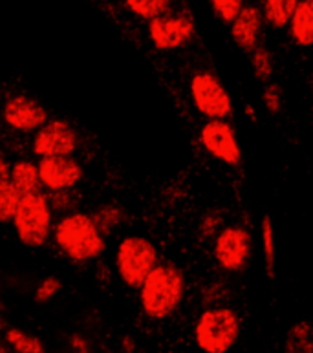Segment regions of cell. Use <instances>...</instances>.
<instances>
[{
  "instance_id": "52a82bcc",
  "label": "cell",
  "mask_w": 313,
  "mask_h": 353,
  "mask_svg": "<svg viewBox=\"0 0 313 353\" xmlns=\"http://www.w3.org/2000/svg\"><path fill=\"white\" fill-rule=\"evenodd\" d=\"M147 30L156 50L172 52V50L185 46L194 37L196 24H194V17L191 11L181 8V10L169 11L154 21H149Z\"/></svg>"
},
{
  "instance_id": "6da1fadb",
  "label": "cell",
  "mask_w": 313,
  "mask_h": 353,
  "mask_svg": "<svg viewBox=\"0 0 313 353\" xmlns=\"http://www.w3.org/2000/svg\"><path fill=\"white\" fill-rule=\"evenodd\" d=\"M185 274L174 264H158L139 288V301L145 315L163 321L178 310L185 299Z\"/></svg>"
},
{
  "instance_id": "4316f807",
  "label": "cell",
  "mask_w": 313,
  "mask_h": 353,
  "mask_svg": "<svg viewBox=\"0 0 313 353\" xmlns=\"http://www.w3.org/2000/svg\"><path fill=\"white\" fill-rule=\"evenodd\" d=\"M262 103L270 114H279L282 108V90L276 83H267L262 94Z\"/></svg>"
},
{
  "instance_id": "4dcf8cb0",
  "label": "cell",
  "mask_w": 313,
  "mask_h": 353,
  "mask_svg": "<svg viewBox=\"0 0 313 353\" xmlns=\"http://www.w3.org/2000/svg\"><path fill=\"white\" fill-rule=\"evenodd\" d=\"M0 353H10V350L6 348V346L2 343H0Z\"/></svg>"
},
{
  "instance_id": "9a60e30c",
  "label": "cell",
  "mask_w": 313,
  "mask_h": 353,
  "mask_svg": "<svg viewBox=\"0 0 313 353\" xmlns=\"http://www.w3.org/2000/svg\"><path fill=\"white\" fill-rule=\"evenodd\" d=\"M10 183L17 189L21 196L35 194L41 192V181H39L37 165L28 159H19L11 165Z\"/></svg>"
},
{
  "instance_id": "f1b7e54d",
  "label": "cell",
  "mask_w": 313,
  "mask_h": 353,
  "mask_svg": "<svg viewBox=\"0 0 313 353\" xmlns=\"http://www.w3.org/2000/svg\"><path fill=\"white\" fill-rule=\"evenodd\" d=\"M70 344H72L74 353H92L88 343H86L83 337H79V335H74V337H72V343Z\"/></svg>"
},
{
  "instance_id": "5bb4252c",
  "label": "cell",
  "mask_w": 313,
  "mask_h": 353,
  "mask_svg": "<svg viewBox=\"0 0 313 353\" xmlns=\"http://www.w3.org/2000/svg\"><path fill=\"white\" fill-rule=\"evenodd\" d=\"M290 35L301 48H310L313 44V2H299L290 21Z\"/></svg>"
},
{
  "instance_id": "7a4b0ae2",
  "label": "cell",
  "mask_w": 313,
  "mask_h": 353,
  "mask_svg": "<svg viewBox=\"0 0 313 353\" xmlns=\"http://www.w3.org/2000/svg\"><path fill=\"white\" fill-rule=\"evenodd\" d=\"M57 248L75 264L90 262L105 253V238L85 212H70L59 220L53 232Z\"/></svg>"
},
{
  "instance_id": "8992f818",
  "label": "cell",
  "mask_w": 313,
  "mask_h": 353,
  "mask_svg": "<svg viewBox=\"0 0 313 353\" xmlns=\"http://www.w3.org/2000/svg\"><path fill=\"white\" fill-rule=\"evenodd\" d=\"M191 97L198 112L209 121H225L233 114V99L228 88L208 70L192 75Z\"/></svg>"
},
{
  "instance_id": "30bf717a",
  "label": "cell",
  "mask_w": 313,
  "mask_h": 353,
  "mask_svg": "<svg viewBox=\"0 0 313 353\" xmlns=\"http://www.w3.org/2000/svg\"><path fill=\"white\" fill-rule=\"evenodd\" d=\"M37 170L41 187L52 192L72 190L85 176L81 161L72 156L70 158H43L37 163Z\"/></svg>"
},
{
  "instance_id": "cb8c5ba5",
  "label": "cell",
  "mask_w": 313,
  "mask_h": 353,
  "mask_svg": "<svg viewBox=\"0 0 313 353\" xmlns=\"http://www.w3.org/2000/svg\"><path fill=\"white\" fill-rule=\"evenodd\" d=\"M211 8L214 11V15L220 17V21L225 22V24H231L240 15V11L244 8V2L242 0H212Z\"/></svg>"
},
{
  "instance_id": "9c48e42d",
  "label": "cell",
  "mask_w": 313,
  "mask_h": 353,
  "mask_svg": "<svg viewBox=\"0 0 313 353\" xmlns=\"http://www.w3.org/2000/svg\"><path fill=\"white\" fill-rule=\"evenodd\" d=\"M33 154L39 158H70L77 148V132L64 119L46 121L35 132Z\"/></svg>"
},
{
  "instance_id": "d4e9b609",
  "label": "cell",
  "mask_w": 313,
  "mask_h": 353,
  "mask_svg": "<svg viewBox=\"0 0 313 353\" xmlns=\"http://www.w3.org/2000/svg\"><path fill=\"white\" fill-rule=\"evenodd\" d=\"M79 200L81 196L74 190H61V192H52L48 203L50 209H55V211H74L75 207L79 205Z\"/></svg>"
},
{
  "instance_id": "2e32d148",
  "label": "cell",
  "mask_w": 313,
  "mask_h": 353,
  "mask_svg": "<svg viewBox=\"0 0 313 353\" xmlns=\"http://www.w3.org/2000/svg\"><path fill=\"white\" fill-rule=\"evenodd\" d=\"M297 0H265L262 8V21H265L271 28L282 30L290 24L293 11L297 8Z\"/></svg>"
},
{
  "instance_id": "484cf974",
  "label": "cell",
  "mask_w": 313,
  "mask_h": 353,
  "mask_svg": "<svg viewBox=\"0 0 313 353\" xmlns=\"http://www.w3.org/2000/svg\"><path fill=\"white\" fill-rule=\"evenodd\" d=\"M63 284H61V280L57 276H46V279L41 280V284L37 285V290H35V302L37 304H46L53 299V296L57 295L59 291H61Z\"/></svg>"
},
{
  "instance_id": "603a6c76",
  "label": "cell",
  "mask_w": 313,
  "mask_h": 353,
  "mask_svg": "<svg viewBox=\"0 0 313 353\" xmlns=\"http://www.w3.org/2000/svg\"><path fill=\"white\" fill-rule=\"evenodd\" d=\"M19 201H21V194L10 181L0 183V223L13 220Z\"/></svg>"
},
{
  "instance_id": "1f68e13d",
  "label": "cell",
  "mask_w": 313,
  "mask_h": 353,
  "mask_svg": "<svg viewBox=\"0 0 313 353\" xmlns=\"http://www.w3.org/2000/svg\"><path fill=\"white\" fill-rule=\"evenodd\" d=\"M0 326H2V321H0Z\"/></svg>"
},
{
  "instance_id": "5b68a950",
  "label": "cell",
  "mask_w": 313,
  "mask_h": 353,
  "mask_svg": "<svg viewBox=\"0 0 313 353\" xmlns=\"http://www.w3.org/2000/svg\"><path fill=\"white\" fill-rule=\"evenodd\" d=\"M158 264V249L147 238L127 236L117 245V274L128 288H134V290L141 288L143 280Z\"/></svg>"
},
{
  "instance_id": "3957f363",
  "label": "cell",
  "mask_w": 313,
  "mask_h": 353,
  "mask_svg": "<svg viewBox=\"0 0 313 353\" xmlns=\"http://www.w3.org/2000/svg\"><path fill=\"white\" fill-rule=\"evenodd\" d=\"M242 333L239 313L228 306L208 307L194 326V341L203 353H228Z\"/></svg>"
},
{
  "instance_id": "f546056e",
  "label": "cell",
  "mask_w": 313,
  "mask_h": 353,
  "mask_svg": "<svg viewBox=\"0 0 313 353\" xmlns=\"http://www.w3.org/2000/svg\"><path fill=\"white\" fill-rule=\"evenodd\" d=\"M10 169L11 165L8 163V159H6L4 156H0V183L10 181Z\"/></svg>"
},
{
  "instance_id": "e0dca14e",
  "label": "cell",
  "mask_w": 313,
  "mask_h": 353,
  "mask_svg": "<svg viewBox=\"0 0 313 353\" xmlns=\"http://www.w3.org/2000/svg\"><path fill=\"white\" fill-rule=\"evenodd\" d=\"M92 223L103 238L112 234L125 221V209L119 205H103L90 216Z\"/></svg>"
},
{
  "instance_id": "7c38bea8",
  "label": "cell",
  "mask_w": 313,
  "mask_h": 353,
  "mask_svg": "<svg viewBox=\"0 0 313 353\" xmlns=\"http://www.w3.org/2000/svg\"><path fill=\"white\" fill-rule=\"evenodd\" d=\"M6 125L19 132H37L48 121V112L30 95L19 94L6 101L2 110Z\"/></svg>"
},
{
  "instance_id": "d6a6232c",
  "label": "cell",
  "mask_w": 313,
  "mask_h": 353,
  "mask_svg": "<svg viewBox=\"0 0 313 353\" xmlns=\"http://www.w3.org/2000/svg\"><path fill=\"white\" fill-rule=\"evenodd\" d=\"M46 353H48V352H46ZM53 353H57V352H53Z\"/></svg>"
},
{
  "instance_id": "7402d4cb",
  "label": "cell",
  "mask_w": 313,
  "mask_h": 353,
  "mask_svg": "<svg viewBox=\"0 0 313 353\" xmlns=\"http://www.w3.org/2000/svg\"><path fill=\"white\" fill-rule=\"evenodd\" d=\"M262 245H264L265 273L271 280L275 279V238H273V223L270 214L262 218Z\"/></svg>"
},
{
  "instance_id": "44dd1931",
  "label": "cell",
  "mask_w": 313,
  "mask_h": 353,
  "mask_svg": "<svg viewBox=\"0 0 313 353\" xmlns=\"http://www.w3.org/2000/svg\"><path fill=\"white\" fill-rule=\"evenodd\" d=\"M251 55V64H253V72L255 77L261 83H271V77L275 74V57L270 48L256 46Z\"/></svg>"
},
{
  "instance_id": "83f0119b",
  "label": "cell",
  "mask_w": 313,
  "mask_h": 353,
  "mask_svg": "<svg viewBox=\"0 0 313 353\" xmlns=\"http://www.w3.org/2000/svg\"><path fill=\"white\" fill-rule=\"evenodd\" d=\"M220 223H222V218L218 216L216 212H209V214H205V216L202 218V221H200V234H202L203 238L212 236V234L216 232L218 227H220Z\"/></svg>"
},
{
  "instance_id": "8fae6325",
  "label": "cell",
  "mask_w": 313,
  "mask_h": 353,
  "mask_svg": "<svg viewBox=\"0 0 313 353\" xmlns=\"http://www.w3.org/2000/svg\"><path fill=\"white\" fill-rule=\"evenodd\" d=\"M202 145L218 161L234 167L242 159L236 134L228 121H208L202 128Z\"/></svg>"
},
{
  "instance_id": "d6986e66",
  "label": "cell",
  "mask_w": 313,
  "mask_h": 353,
  "mask_svg": "<svg viewBox=\"0 0 313 353\" xmlns=\"http://www.w3.org/2000/svg\"><path fill=\"white\" fill-rule=\"evenodd\" d=\"M6 343L15 353H46L41 339L32 333L22 332L19 327H10L6 332Z\"/></svg>"
},
{
  "instance_id": "ba28073f",
  "label": "cell",
  "mask_w": 313,
  "mask_h": 353,
  "mask_svg": "<svg viewBox=\"0 0 313 353\" xmlns=\"http://www.w3.org/2000/svg\"><path fill=\"white\" fill-rule=\"evenodd\" d=\"M253 253L251 232L240 225L220 229L214 242V260L225 273H240L250 264Z\"/></svg>"
},
{
  "instance_id": "4fadbf2b",
  "label": "cell",
  "mask_w": 313,
  "mask_h": 353,
  "mask_svg": "<svg viewBox=\"0 0 313 353\" xmlns=\"http://www.w3.org/2000/svg\"><path fill=\"white\" fill-rule=\"evenodd\" d=\"M262 11L256 6H244L240 15L231 22V37L234 44L244 50L253 52L259 46L262 33Z\"/></svg>"
},
{
  "instance_id": "277c9868",
  "label": "cell",
  "mask_w": 313,
  "mask_h": 353,
  "mask_svg": "<svg viewBox=\"0 0 313 353\" xmlns=\"http://www.w3.org/2000/svg\"><path fill=\"white\" fill-rule=\"evenodd\" d=\"M19 242L28 248H41L46 243L52 232V209L48 196L43 192L21 196L15 216H13Z\"/></svg>"
},
{
  "instance_id": "ac0fdd59",
  "label": "cell",
  "mask_w": 313,
  "mask_h": 353,
  "mask_svg": "<svg viewBox=\"0 0 313 353\" xmlns=\"http://www.w3.org/2000/svg\"><path fill=\"white\" fill-rule=\"evenodd\" d=\"M312 326L306 319L295 322L286 335V353H312Z\"/></svg>"
},
{
  "instance_id": "ffe728a7",
  "label": "cell",
  "mask_w": 313,
  "mask_h": 353,
  "mask_svg": "<svg viewBox=\"0 0 313 353\" xmlns=\"http://www.w3.org/2000/svg\"><path fill=\"white\" fill-rule=\"evenodd\" d=\"M170 0H127L128 11H132L134 15L141 17L145 21H154L158 17L165 15L170 11Z\"/></svg>"
}]
</instances>
